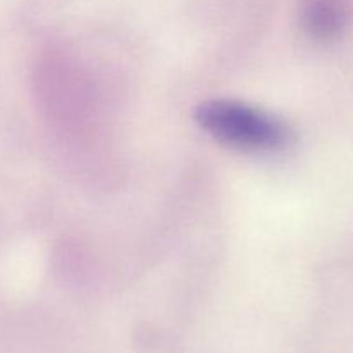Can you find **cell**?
Segmentation results:
<instances>
[{
	"label": "cell",
	"instance_id": "cell-1",
	"mask_svg": "<svg viewBox=\"0 0 353 353\" xmlns=\"http://www.w3.org/2000/svg\"><path fill=\"white\" fill-rule=\"evenodd\" d=\"M196 123L228 147L240 150H278L290 143L288 126L278 117L233 100H209L196 109Z\"/></svg>",
	"mask_w": 353,
	"mask_h": 353
},
{
	"label": "cell",
	"instance_id": "cell-2",
	"mask_svg": "<svg viewBox=\"0 0 353 353\" xmlns=\"http://www.w3.org/2000/svg\"><path fill=\"white\" fill-rule=\"evenodd\" d=\"M305 23L317 38H334L347 23L345 7L338 0H312L307 7Z\"/></svg>",
	"mask_w": 353,
	"mask_h": 353
}]
</instances>
